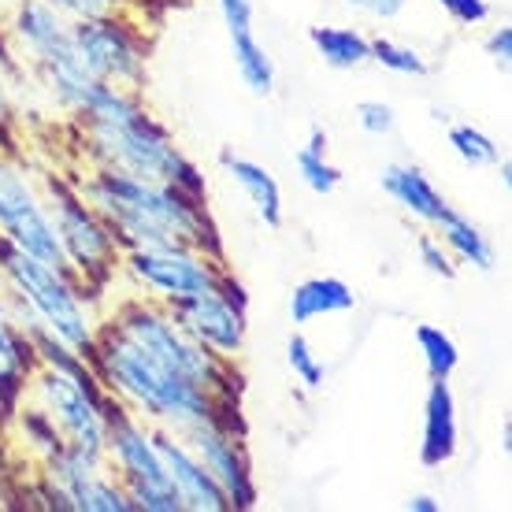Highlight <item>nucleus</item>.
<instances>
[{
  "label": "nucleus",
  "mask_w": 512,
  "mask_h": 512,
  "mask_svg": "<svg viewBox=\"0 0 512 512\" xmlns=\"http://www.w3.org/2000/svg\"><path fill=\"white\" fill-rule=\"evenodd\" d=\"M75 141V164L112 167L145 182H164L193 197H208L205 171L182 153L167 123L153 116L141 90L97 86L90 101L67 119Z\"/></svg>",
  "instance_id": "nucleus-1"
},
{
  "label": "nucleus",
  "mask_w": 512,
  "mask_h": 512,
  "mask_svg": "<svg viewBox=\"0 0 512 512\" xmlns=\"http://www.w3.org/2000/svg\"><path fill=\"white\" fill-rule=\"evenodd\" d=\"M67 171L78 193L112 227L123 253L153 249V245H193L212 256H227L216 216L208 212V197H193L164 182L134 179L112 167L71 164Z\"/></svg>",
  "instance_id": "nucleus-2"
},
{
  "label": "nucleus",
  "mask_w": 512,
  "mask_h": 512,
  "mask_svg": "<svg viewBox=\"0 0 512 512\" xmlns=\"http://www.w3.org/2000/svg\"><path fill=\"white\" fill-rule=\"evenodd\" d=\"M86 360H90L104 394L127 412H134L138 420L153 423L156 431L186 435L193 423L201 420H223L227 427L249 431L242 405L216 401L208 390L182 379L179 372H171L164 360H156L153 353H145L130 338H123L112 323L101 320Z\"/></svg>",
  "instance_id": "nucleus-3"
},
{
  "label": "nucleus",
  "mask_w": 512,
  "mask_h": 512,
  "mask_svg": "<svg viewBox=\"0 0 512 512\" xmlns=\"http://www.w3.org/2000/svg\"><path fill=\"white\" fill-rule=\"evenodd\" d=\"M0 34L23 78H34L67 119L101 86L78 56L71 23L45 0H8L0 12Z\"/></svg>",
  "instance_id": "nucleus-4"
},
{
  "label": "nucleus",
  "mask_w": 512,
  "mask_h": 512,
  "mask_svg": "<svg viewBox=\"0 0 512 512\" xmlns=\"http://www.w3.org/2000/svg\"><path fill=\"white\" fill-rule=\"evenodd\" d=\"M101 320L112 323L138 349L153 353L156 360H164L171 372H179L182 379H190L201 390H208L216 401H223V405H242L245 375L238 368V360L219 357V353L205 349L201 342H193L190 334L175 323L171 308L145 301L141 294H123V297H112L104 305Z\"/></svg>",
  "instance_id": "nucleus-5"
},
{
  "label": "nucleus",
  "mask_w": 512,
  "mask_h": 512,
  "mask_svg": "<svg viewBox=\"0 0 512 512\" xmlns=\"http://www.w3.org/2000/svg\"><path fill=\"white\" fill-rule=\"evenodd\" d=\"M41 190L49 197V212L56 223V238L67 256V268L75 271L82 290L104 312L112 301V290L119 286V260L123 245L116 242L112 227L101 219V212L78 193L75 179L67 167H38Z\"/></svg>",
  "instance_id": "nucleus-6"
},
{
  "label": "nucleus",
  "mask_w": 512,
  "mask_h": 512,
  "mask_svg": "<svg viewBox=\"0 0 512 512\" xmlns=\"http://www.w3.org/2000/svg\"><path fill=\"white\" fill-rule=\"evenodd\" d=\"M0 286L12 290L49 334L78 349L82 357L90 353L97 327H101V308L82 290L75 271L52 268L0 238Z\"/></svg>",
  "instance_id": "nucleus-7"
},
{
  "label": "nucleus",
  "mask_w": 512,
  "mask_h": 512,
  "mask_svg": "<svg viewBox=\"0 0 512 512\" xmlns=\"http://www.w3.org/2000/svg\"><path fill=\"white\" fill-rule=\"evenodd\" d=\"M234 279L227 256H212L193 245H153V249H127L119 260V282H127L130 294L175 308L179 301L219 290Z\"/></svg>",
  "instance_id": "nucleus-8"
},
{
  "label": "nucleus",
  "mask_w": 512,
  "mask_h": 512,
  "mask_svg": "<svg viewBox=\"0 0 512 512\" xmlns=\"http://www.w3.org/2000/svg\"><path fill=\"white\" fill-rule=\"evenodd\" d=\"M104 464L119 479V487L127 490L134 512H182L156 446V427L138 420L116 401L104 431Z\"/></svg>",
  "instance_id": "nucleus-9"
},
{
  "label": "nucleus",
  "mask_w": 512,
  "mask_h": 512,
  "mask_svg": "<svg viewBox=\"0 0 512 512\" xmlns=\"http://www.w3.org/2000/svg\"><path fill=\"white\" fill-rule=\"evenodd\" d=\"M26 401H34L64 438V446L104 457V431H108V412L112 397L104 394L97 375L86 372H60V368H34L26 383Z\"/></svg>",
  "instance_id": "nucleus-10"
},
{
  "label": "nucleus",
  "mask_w": 512,
  "mask_h": 512,
  "mask_svg": "<svg viewBox=\"0 0 512 512\" xmlns=\"http://www.w3.org/2000/svg\"><path fill=\"white\" fill-rule=\"evenodd\" d=\"M0 238L52 268H67L41 175L23 149H0Z\"/></svg>",
  "instance_id": "nucleus-11"
},
{
  "label": "nucleus",
  "mask_w": 512,
  "mask_h": 512,
  "mask_svg": "<svg viewBox=\"0 0 512 512\" xmlns=\"http://www.w3.org/2000/svg\"><path fill=\"white\" fill-rule=\"evenodd\" d=\"M71 38H75V49L86 71L97 82L123 86V90H145L153 41H149L138 15L123 12V8L93 15V19L71 23Z\"/></svg>",
  "instance_id": "nucleus-12"
},
{
  "label": "nucleus",
  "mask_w": 512,
  "mask_h": 512,
  "mask_svg": "<svg viewBox=\"0 0 512 512\" xmlns=\"http://www.w3.org/2000/svg\"><path fill=\"white\" fill-rule=\"evenodd\" d=\"M171 316L193 342L219 353L227 360H238L249 342V294H245L242 279L234 275L227 286L205 290V294L179 301L171 308Z\"/></svg>",
  "instance_id": "nucleus-13"
},
{
  "label": "nucleus",
  "mask_w": 512,
  "mask_h": 512,
  "mask_svg": "<svg viewBox=\"0 0 512 512\" xmlns=\"http://www.w3.org/2000/svg\"><path fill=\"white\" fill-rule=\"evenodd\" d=\"M186 446L197 453V461L205 464L208 475L219 483L223 498L231 505V512H249L260 501V483L253 472V457L245 438L249 431L227 427L223 420H201L186 431Z\"/></svg>",
  "instance_id": "nucleus-14"
},
{
  "label": "nucleus",
  "mask_w": 512,
  "mask_h": 512,
  "mask_svg": "<svg viewBox=\"0 0 512 512\" xmlns=\"http://www.w3.org/2000/svg\"><path fill=\"white\" fill-rule=\"evenodd\" d=\"M34 472L64 498L67 512H134L127 490L108 472L104 457H86L71 446H60Z\"/></svg>",
  "instance_id": "nucleus-15"
},
{
  "label": "nucleus",
  "mask_w": 512,
  "mask_h": 512,
  "mask_svg": "<svg viewBox=\"0 0 512 512\" xmlns=\"http://www.w3.org/2000/svg\"><path fill=\"white\" fill-rule=\"evenodd\" d=\"M156 446H160L164 472L171 479V490H175L182 512H231L219 483L208 475L205 464L197 461V453L186 446V438L156 431Z\"/></svg>",
  "instance_id": "nucleus-16"
},
{
  "label": "nucleus",
  "mask_w": 512,
  "mask_h": 512,
  "mask_svg": "<svg viewBox=\"0 0 512 512\" xmlns=\"http://www.w3.org/2000/svg\"><path fill=\"white\" fill-rule=\"evenodd\" d=\"M461 449V420H457V397L449 379H427L420 412V464L423 468H446Z\"/></svg>",
  "instance_id": "nucleus-17"
},
{
  "label": "nucleus",
  "mask_w": 512,
  "mask_h": 512,
  "mask_svg": "<svg viewBox=\"0 0 512 512\" xmlns=\"http://www.w3.org/2000/svg\"><path fill=\"white\" fill-rule=\"evenodd\" d=\"M38 368L30 338L8 312L4 290H0V427L12 420L15 409L26 401V383Z\"/></svg>",
  "instance_id": "nucleus-18"
},
{
  "label": "nucleus",
  "mask_w": 512,
  "mask_h": 512,
  "mask_svg": "<svg viewBox=\"0 0 512 512\" xmlns=\"http://www.w3.org/2000/svg\"><path fill=\"white\" fill-rule=\"evenodd\" d=\"M379 186H383V193L405 216L423 223L427 231L435 227L438 219H442V212L449 208V201L442 197V190H438L435 182H431V175L420 164H409V160L386 164L379 171Z\"/></svg>",
  "instance_id": "nucleus-19"
},
{
  "label": "nucleus",
  "mask_w": 512,
  "mask_h": 512,
  "mask_svg": "<svg viewBox=\"0 0 512 512\" xmlns=\"http://www.w3.org/2000/svg\"><path fill=\"white\" fill-rule=\"evenodd\" d=\"M219 167H223V175H227V179L238 186V193L249 201L253 216L260 219L268 231H279L282 219H286V201H282V186H279V179L271 175V167L242 153H223L219 156Z\"/></svg>",
  "instance_id": "nucleus-20"
},
{
  "label": "nucleus",
  "mask_w": 512,
  "mask_h": 512,
  "mask_svg": "<svg viewBox=\"0 0 512 512\" xmlns=\"http://www.w3.org/2000/svg\"><path fill=\"white\" fill-rule=\"evenodd\" d=\"M353 308H357V294L338 275H308V279L297 282L290 301H286L290 323L297 331H308L312 323L334 320V316H349Z\"/></svg>",
  "instance_id": "nucleus-21"
},
{
  "label": "nucleus",
  "mask_w": 512,
  "mask_h": 512,
  "mask_svg": "<svg viewBox=\"0 0 512 512\" xmlns=\"http://www.w3.org/2000/svg\"><path fill=\"white\" fill-rule=\"evenodd\" d=\"M0 438H4V453L15 457L23 468H38V464H45L56 449L64 446L56 423H52L34 401H23V405L15 409L12 420L0 427Z\"/></svg>",
  "instance_id": "nucleus-22"
},
{
  "label": "nucleus",
  "mask_w": 512,
  "mask_h": 512,
  "mask_svg": "<svg viewBox=\"0 0 512 512\" xmlns=\"http://www.w3.org/2000/svg\"><path fill=\"white\" fill-rule=\"evenodd\" d=\"M431 231L449 249V256L457 260V268H472L479 275H490L494 264H498V249L490 242V234H483V227L472 216H464L461 208L449 205Z\"/></svg>",
  "instance_id": "nucleus-23"
},
{
  "label": "nucleus",
  "mask_w": 512,
  "mask_h": 512,
  "mask_svg": "<svg viewBox=\"0 0 512 512\" xmlns=\"http://www.w3.org/2000/svg\"><path fill=\"white\" fill-rule=\"evenodd\" d=\"M308 45L331 71H360L372 56V38L353 23L308 26Z\"/></svg>",
  "instance_id": "nucleus-24"
},
{
  "label": "nucleus",
  "mask_w": 512,
  "mask_h": 512,
  "mask_svg": "<svg viewBox=\"0 0 512 512\" xmlns=\"http://www.w3.org/2000/svg\"><path fill=\"white\" fill-rule=\"evenodd\" d=\"M231 64L234 75L253 97H271L279 90V67H275V56L268 52V45L256 38V30H242V34H231Z\"/></svg>",
  "instance_id": "nucleus-25"
},
{
  "label": "nucleus",
  "mask_w": 512,
  "mask_h": 512,
  "mask_svg": "<svg viewBox=\"0 0 512 512\" xmlns=\"http://www.w3.org/2000/svg\"><path fill=\"white\" fill-rule=\"evenodd\" d=\"M294 171L301 186L308 193H316V197H331L338 186H342V167L331 160V138H327V130L323 127H312L308 130L305 145H297L294 153Z\"/></svg>",
  "instance_id": "nucleus-26"
},
{
  "label": "nucleus",
  "mask_w": 512,
  "mask_h": 512,
  "mask_svg": "<svg viewBox=\"0 0 512 512\" xmlns=\"http://www.w3.org/2000/svg\"><path fill=\"white\" fill-rule=\"evenodd\" d=\"M412 346L420 353L427 379H453V372L461 368V346H457V338L446 327H438V323H416Z\"/></svg>",
  "instance_id": "nucleus-27"
},
{
  "label": "nucleus",
  "mask_w": 512,
  "mask_h": 512,
  "mask_svg": "<svg viewBox=\"0 0 512 512\" xmlns=\"http://www.w3.org/2000/svg\"><path fill=\"white\" fill-rule=\"evenodd\" d=\"M446 149L468 171H483V167H494L501 160V145L483 127H475V123H449Z\"/></svg>",
  "instance_id": "nucleus-28"
},
{
  "label": "nucleus",
  "mask_w": 512,
  "mask_h": 512,
  "mask_svg": "<svg viewBox=\"0 0 512 512\" xmlns=\"http://www.w3.org/2000/svg\"><path fill=\"white\" fill-rule=\"evenodd\" d=\"M286 368H290V375H294V383L305 390V394H316V390H323V383H327V360H323V353L316 349V342L308 338L305 331H297L286 338Z\"/></svg>",
  "instance_id": "nucleus-29"
},
{
  "label": "nucleus",
  "mask_w": 512,
  "mask_h": 512,
  "mask_svg": "<svg viewBox=\"0 0 512 512\" xmlns=\"http://www.w3.org/2000/svg\"><path fill=\"white\" fill-rule=\"evenodd\" d=\"M368 64H379L383 71L397 78H427L431 75V60L423 56L416 45L409 41H397L390 34H375L372 38V56H368Z\"/></svg>",
  "instance_id": "nucleus-30"
},
{
  "label": "nucleus",
  "mask_w": 512,
  "mask_h": 512,
  "mask_svg": "<svg viewBox=\"0 0 512 512\" xmlns=\"http://www.w3.org/2000/svg\"><path fill=\"white\" fill-rule=\"evenodd\" d=\"M26 338H30V349H34V360H38V368H60V372H78V375L93 372L90 360L82 357L78 349L67 346V342H60L56 334H49L45 327L30 331Z\"/></svg>",
  "instance_id": "nucleus-31"
},
{
  "label": "nucleus",
  "mask_w": 512,
  "mask_h": 512,
  "mask_svg": "<svg viewBox=\"0 0 512 512\" xmlns=\"http://www.w3.org/2000/svg\"><path fill=\"white\" fill-rule=\"evenodd\" d=\"M19 78L0 67V149H23V123H19Z\"/></svg>",
  "instance_id": "nucleus-32"
},
{
  "label": "nucleus",
  "mask_w": 512,
  "mask_h": 512,
  "mask_svg": "<svg viewBox=\"0 0 512 512\" xmlns=\"http://www.w3.org/2000/svg\"><path fill=\"white\" fill-rule=\"evenodd\" d=\"M412 253H416V264H420L431 279H442V282H449V279H457V260L449 256V249L442 242H438V234L435 231H427V234H420L416 238V245H412Z\"/></svg>",
  "instance_id": "nucleus-33"
},
{
  "label": "nucleus",
  "mask_w": 512,
  "mask_h": 512,
  "mask_svg": "<svg viewBox=\"0 0 512 512\" xmlns=\"http://www.w3.org/2000/svg\"><path fill=\"white\" fill-rule=\"evenodd\" d=\"M353 119L357 127L368 134V138H390L397 130V108L390 101H379V97H368L353 108Z\"/></svg>",
  "instance_id": "nucleus-34"
},
{
  "label": "nucleus",
  "mask_w": 512,
  "mask_h": 512,
  "mask_svg": "<svg viewBox=\"0 0 512 512\" xmlns=\"http://www.w3.org/2000/svg\"><path fill=\"white\" fill-rule=\"evenodd\" d=\"M453 26H483L490 19V0H431Z\"/></svg>",
  "instance_id": "nucleus-35"
},
{
  "label": "nucleus",
  "mask_w": 512,
  "mask_h": 512,
  "mask_svg": "<svg viewBox=\"0 0 512 512\" xmlns=\"http://www.w3.org/2000/svg\"><path fill=\"white\" fill-rule=\"evenodd\" d=\"M216 4V15L227 38L231 34H242V30H256V4L253 0H212Z\"/></svg>",
  "instance_id": "nucleus-36"
},
{
  "label": "nucleus",
  "mask_w": 512,
  "mask_h": 512,
  "mask_svg": "<svg viewBox=\"0 0 512 512\" xmlns=\"http://www.w3.org/2000/svg\"><path fill=\"white\" fill-rule=\"evenodd\" d=\"M45 4L56 8L67 23H82V19H93V15L116 12V0H45Z\"/></svg>",
  "instance_id": "nucleus-37"
},
{
  "label": "nucleus",
  "mask_w": 512,
  "mask_h": 512,
  "mask_svg": "<svg viewBox=\"0 0 512 512\" xmlns=\"http://www.w3.org/2000/svg\"><path fill=\"white\" fill-rule=\"evenodd\" d=\"M338 4L357 15H368L375 23H394L397 15L409 8V0H338Z\"/></svg>",
  "instance_id": "nucleus-38"
},
{
  "label": "nucleus",
  "mask_w": 512,
  "mask_h": 512,
  "mask_svg": "<svg viewBox=\"0 0 512 512\" xmlns=\"http://www.w3.org/2000/svg\"><path fill=\"white\" fill-rule=\"evenodd\" d=\"M483 52L490 56V64L505 75V71L512 67V26L509 23L494 26V30L487 34V41H483Z\"/></svg>",
  "instance_id": "nucleus-39"
},
{
  "label": "nucleus",
  "mask_w": 512,
  "mask_h": 512,
  "mask_svg": "<svg viewBox=\"0 0 512 512\" xmlns=\"http://www.w3.org/2000/svg\"><path fill=\"white\" fill-rule=\"evenodd\" d=\"M405 509L409 512H442V501H438L435 494L420 490V494H412V498L405 501Z\"/></svg>",
  "instance_id": "nucleus-40"
},
{
  "label": "nucleus",
  "mask_w": 512,
  "mask_h": 512,
  "mask_svg": "<svg viewBox=\"0 0 512 512\" xmlns=\"http://www.w3.org/2000/svg\"><path fill=\"white\" fill-rule=\"evenodd\" d=\"M149 4H153V0H116V8H123V12H130V15H138V19H141V12H145ZM141 23H145V19H141Z\"/></svg>",
  "instance_id": "nucleus-41"
},
{
  "label": "nucleus",
  "mask_w": 512,
  "mask_h": 512,
  "mask_svg": "<svg viewBox=\"0 0 512 512\" xmlns=\"http://www.w3.org/2000/svg\"><path fill=\"white\" fill-rule=\"evenodd\" d=\"M498 179H501V186H505V190H509V182H512V164H509V156H501L498 164Z\"/></svg>",
  "instance_id": "nucleus-42"
},
{
  "label": "nucleus",
  "mask_w": 512,
  "mask_h": 512,
  "mask_svg": "<svg viewBox=\"0 0 512 512\" xmlns=\"http://www.w3.org/2000/svg\"><path fill=\"white\" fill-rule=\"evenodd\" d=\"M509 449H512V420L501 423V453L509 457Z\"/></svg>",
  "instance_id": "nucleus-43"
}]
</instances>
